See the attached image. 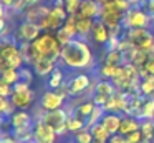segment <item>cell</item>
I'll use <instances>...</instances> for the list:
<instances>
[{
  "label": "cell",
  "instance_id": "cell-1",
  "mask_svg": "<svg viewBox=\"0 0 154 143\" xmlns=\"http://www.w3.org/2000/svg\"><path fill=\"white\" fill-rule=\"evenodd\" d=\"M61 67L68 70H91L96 65V58L91 50V45L88 38L76 37L73 38L68 45L61 48V57H60Z\"/></svg>",
  "mask_w": 154,
  "mask_h": 143
},
{
  "label": "cell",
  "instance_id": "cell-2",
  "mask_svg": "<svg viewBox=\"0 0 154 143\" xmlns=\"http://www.w3.org/2000/svg\"><path fill=\"white\" fill-rule=\"evenodd\" d=\"M61 48L57 35L53 32H42L30 43V62H37L40 58H50L53 62H60ZM30 63V65H32Z\"/></svg>",
  "mask_w": 154,
  "mask_h": 143
},
{
  "label": "cell",
  "instance_id": "cell-3",
  "mask_svg": "<svg viewBox=\"0 0 154 143\" xmlns=\"http://www.w3.org/2000/svg\"><path fill=\"white\" fill-rule=\"evenodd\" d=\"M0 60L4 62L5 68H17L20 70L25 65L23 55L20 52L18 43L14 40V37L0 40Z\"/></svg>",
  "mask_w": 154,
  "mask_h": 143
},
{
  "label": "cell",
  "instance_id": "cell-4",
  "mask_svg": "<svg viewBox=\"0 0 154 143\" xmlns=\"http://www.w3.org/2000/svg\"><path fill=\"white\" fill-rule=\"evenodd\" d=\"M35 96L37 95H35V90L32 88V83L20 80L14 85V93L10 96V102L17 110H30L33 108Z\"/></svg>",
  "mask_w": 154,
  "mask_h": 143
},
{
  "label": "cell",
  "instance_id": "cell-5",
  "mask_svg": "<svg viewBox=\"0 0 154 143\" xmlns=\"http://www.w3.org/2000/svg\"><path fill=\"white\" fill-rule=\"evenodd\" d=\"M94 80L90 73L86 72H78L76 75H73L70 80L66 82L68 90H70V96H81L85 93H90L93 95L94 92Z\"/></svg>",
  "mask_w": 154,
  "mask_h": 143
},
{
  "label": "cell",
  "instance_id": "cell-6",
  "mask_svg": "<svg viewBox=\"0 0 154 143\" xmlns=\"http://www.w3.org/2000/svg\"><path fill=\"white\" fill-rule=\"evenodd\" d=\"M124 37L137 50H143V52L149 53L154 48V33L149 28H129V30H126Z\"/></svg>",
  "mask_w": 154,
  "mask_h": 143
},
{
  "label": "cell",
  "instance_id": "cell-7",
  "mask_svg": "<svg viewBox=\"0 0 154 143\" xmlns=\"http://www.w3.org/2000/svg\"><path fill=\"white\" fill-rule=\"evenodd\" d=\"M68 17V12L65 7H57V5H51L48 15L45 17L43 20L40 22V28L42 32H57L63 27L65 20Z\"/></svg>",
  "mask_w": 154,
  "mask_h": 143
},
{
  "label": "cell",
  "instance_id": "cell-8",
  "mask_svg": "<svg viewBox=\"0 0 154 143\" xmlns=\"http://www.w3.org/2000/svg\"><path fill=\"white\" fill-rule=\"evenodd\" d=\"M152 20L151 17L144 12L141 7H131L126 13H124L123 25L126 30L129 28H149Z\"/></svg>",
  "mask_w": 154,
  "mask_h": 143
},
{
  "label": "cell",
  "instance_id": "cell-9",
  "mask_svg": "<svg viewBox=\"0 0 154 143\" xmlns=\"http://www.w3.org/2000/svg\"><path fill=\"white\" fill-rule=\"evenodd\" d=\"M42 33V28L38 23L28 22V20H22L17 27L14 28V40L20 45V43H32L38 35Z\"/></svg>",
  "mask_w": 154,
  "mask_h": 143
},
{
  "label": "cell",
  "instance_id": "cell-10",
  "mask_svg": "<svg viewBox=\"0 0 154 143\" xmlns=\"http://www.w3.org/2000/svg\"><path fill=\"white\" fill-rule=\"evenodd\" d=\"M68 116H70V112H66V108H60V110H55V112H47L43 116V120H40V122L48 123V125L57 132V135L60 136V138H63L68 133V130H66Z\"/></svg>",
  "mask_w": 154,
  "mask_h": 143
},
{
  "label": "cell",
  "instance_id": "cell-11",
  "mask_svg": "<svg viewBox=\"0 0 154 143\" xmlns=\"http://www.w3.org/2000/svg\"><path fill=\"white\" fill-rule=\"evenodd\" d=\"M65 103H66V98L58 90H50V88L42 93L40 100H38V105L45 112H55V110L65 108Z\"/></svg>",
  "mask_w": 154,
  "mask_h": 143
},
{
  "label": "cell",
  "instance_id": "cell-12",
  "mask_svg": "<svg viewBox=\"0 0 154 143\" xmlns=\"http://www.w3.org/2000/svg\"><path fill=\"white\" fill-rule=\"evenodd\" d=\"M100 20L103 23H106L108 27L119 25V23H123V20H124V12H121V10L116 7V3H114V2L101 3Z\"/></svg>",
  "mask_w": 154,
  "mask_h": 143
},
{
  "label": "cell",
  "instance_id": "cell-13",
  "mask_svg": "<svg viewBox=\"0 0 154 143\" xmlns=\"http://www.w3.org/2000/svg\"><path fill=\"white\" fill-rule=\"evenodd\" d=\"M60 136L45 122H35L33 126V143H58Z\"/></svg>",
  "mask_w": 154,
  "mask_h": 143
},
{
  "label": "cell",
  "instance_id": "cell-14",
  "mask_svg": "<svg viewBox=\"0 0 154 143\" xmlns=\"http://www.w3.org/2000/svg\"><path fill=\"white\" fill-rule=\"evenodd\" d=\"M12 130H32L35 126V118L28 110H15V113L8 118Z\"/></svg>",
  "mask_w": 154,
  "mask_h": 143
},
{
  "label": "cell",
  "instance_id": "cell-15",
  "mask_svg": "<svg viewBox=\"0 0 154 143\" xmlns=\"http://www.w3.org/2000/svg\"><path fill=\"white\" fill-rule=\"evenodd\" d=\"M90 38L96 47H106L108 42H109V38H111L109 27H108L106 23H103L100 18L94 20V25H93V30H91Z\"/></svg>",
  "mask_w": 154,
  "mask_h": 143
},
{
  "label": "cell",
  "instance_id": "cell-16",
  "mask_svg": "<svg viewBox=\"0 0 154 143\" xmlns=\"http://www.w3.org/2000/svg\"><path fill=\"white\" fill-rule=\"evenodd\" d=\"M50 8H51L50 5H40V3H38V5L27 7L25 12H23V20H28V22H33V23H38V25H40V22L48 15Z\"/></svg>",
  "mask_w": 154,
  "mask_h": 143
},
{
  "label": "cell",
  "instance_id": "cell-17",
  "mask_svg": "<svg viewBox=\"0 0 154 143\" xmlns=\"http://www.w3.org/2000/svg\"><path fill=\"white\" fill-rule=\"evenodd\" d=\"M101 13V3L98 0H83L80 10H78L76 15L81 17V18H93L98 20Z\"/></svg>",
  "mask_w": 154,
  "mask_h": 143
},
{
  "label": "cell",
  "instance_id": "cell-18",
  "mask_svg": "<svg viewBox=\"0 0 154 143\" xmlns=\"http://www.w3.org/2000/svg\"><path fill=\"white\" fill-rule=\"evenodd\" d=\"M30 67L37 76H50L51 72L58 67V62H53L50 58H40L37 62H33Z\"/></svg>",
  "mask_w": 154,
  "mask_h": 143
},
{
  "label": "cell",
  "instance_id": "cell-19",
  "mask_svg": "<svg viewBox=\"0 0 154 143\" xmlns=\"http://www.w3.org/2000/svg\"><path fill=\"white\" fill-rule=\"evenodd\" d=\"M121 120H123V115L119 113H111V112H106L101 118V123L106 126V130L114 135V133H119V126H121Z\"/></svg>",
  "mask_w": 154,
  "mask_h": 143
},
{
  "label": "cell",
  "instance_id": "cell-20",
  "mask_svg": "<svg viewBox=\"0 0 154 143\" xmlns=\"http://www.w3.org/2000/svg\"><path fill=\"white\" fill-rule=\"evenodd\" d=\"M141 130V120L136 118V116L131 115H123V120H121V126H119V133L121 135H129L133 132H137Z\"/></svg>",
  "mask_w": 154,
  "mask_h": 143
},
{
  "label": "cell",
  "instance_id": "cell-21",
  "mask_svg": "<svg viewBox=\"0 0 154 143\" xmlns=\"http://www.w3.org/2000/svg\"><path fill=\"white\" fill-rule=\"evenodd\" d=\"M94 108H96V103L90 98V100H83V102H80L78 105H75L73 108H71V113L78 115L83 120H88L91 116V113H93Z\"/></svg>",
  "mask_w": 154,
  "mask_h": 143
},
{
  "label": "cell",
  "instance_id": "cell-22",
  "mask_svg": "<svg viewBox=\"0 0 154 143\" xmlns=\"http://www.w3.org/2000/svg\"><path fill=\"white\" fill-rule=\"evenodd\" d=\"M118 92V88L114 86V83L111 82V80H96V83H94V92L93 93H98V95H103V96H108V98H111V96H114Z\"/></svg>",
  "mask_w": 154,
  "mask_h": 143
},
{
  "label": "cell",
  "instance_id": "cell-23",
  "mask_svg": "<svg viewBox=\"0 0 154 143\" xmlns=\"http://www.w3.org/2000/svg\"><path fill=\"white\" fill-rule=\"evenodd\" d=\"M66 83V75H65V70L61 67H57V68L51 72V75L48 76V88L50 90H58L60 86H63Z\"/></svg>",
  "mask_w": 154,
  "mask_h": 143
},
{
  "label": "cell",
  "instance_id": "cell-24",
  "mask_svg": "<svg viewBox=\"0 0 154 143\" xmlns=\"http://www.w3.org/2000/svg\"><path fill=\"white\" fill-rule=\"evenodd\" d=\"M121 67L123 65H109V63L101 62L100 68H98V75L104 80H114L118 76V73H119Z\"/></svg>",
  "mask_w": 154,
  "mask_h": 143
},
{
  "label": "cell",
  "instance_id": "cell-25",
  "mask_svg": "<svg viewBox=\"0 0 154 143\" xmlns=\"http://www.w3.org/2000/svg\"><path fill=\"white\" fill-rule=\"evenodd\" d=\"M78 17V15H76ZM94 20L93 18H81L78 17L76 18V28H78V37L81 38H88L91 35V30H93Z\"/></svg>",
  "mask_w": 154,
  "mask_h": 143
},
{
  "label": "cell",
  "instance_id": "cell-26",
  "mask_svg": "<svg viewBox=\"0 0 154 143\" xmlns=\"http://www.w3.org/2000/svg\"><path fill=\"white\" fill-rule=\"evenodd\" d=\"M83 128H86V120L80 118V116L75 115V113H70V116H68V122H66V130H68V133L75 135V133L81 132Z\"/></svg>",
  "mask_w": 154,
  "mask_h": 143
},
{
  "label": "cell",
  "instance_id": "cell-27",
  "mask_svg": "<svg viewBox=\"0 0 154 143\" xmlns=\"http://www.w3.org/2000/svg\"><path fill=\"white\" fill-rule=\"evenodd\" d=\"M141 133L144 143H154V120H141Z\"/></svg>",
  "mask_w": 154,
  "mask_h": 143
},
{
  "label": "cell",
  "instance_id": "cell-28",
  "mask_svg": "<svg viewBox=\"0 0 154 143\" xmlns=\"http://www.w3.org/2000/svg\"><path fill=\"white\" fill-rule=\"evenodd\" d=\"M137 118L139 120H152L154 118V96H147V98H144L143 108H141Z\"/></svg>",
  "mask_w": 154,
  "mask_h": 143
},
{
  "label": "cell",
  "instance_id": "cell-29",
  "mask_svg": "<svg viewBox=\"0 0 154 143\" xmlns=\"http://www.w3.org/2000/svg\"><path fill=\"white\" fill-rule=\"evenodd\" d=\"M91 135H93L94 141H108V140L111 138V133L106 130V126L103 125V123H96V125L91 126Z\"/></svg>",
  "mask_w": 154,
  "mask_h": 143
},
{
  "label": "cell",
  "instance_id": "cell-30",
  "mask_svg": "<svg viewBox=\"0 0 154 143\" xmlns=\"http://www.w3.org/2000/svg\"><path fill=\"white\" fill-rule=\"evenodd\" d=\"M103 62L109 65H124V53L121 50H106Z\"/></svg>",
  "mask_w": 154,
  "mask_h": 143
},
{
  "label": "cell",
  "instance_id": "cell-31",
  "mask_svg": "<svg viewBox=\"0 0 154 143\" xmlns=\"http://www.w3.org/2000/svg\"><path fill=\"white\" fill-rule=\"evenodd\" d=\"M139 93L143 96H154V75H147L141 80Z\"/></svg>",
  "mask_w": 154,
  "mask_h": 143
},
{
  "label": "cell",
  "instance_id": "cell-32",
  "mask_svg": "<svg viewBox=\"0 0 154 143\" xmlns=\"http://www.w3.org/2000/svg\"><path fill=\"white\" fill-rule=\"evenodd\" d=\"M0 78L4 80V82H7L8 85L14 86L15 83L20 82V70H17V68H5L4 72L0 73Z\"/></svg>",
  "mask_w": 154,
  "mask_h": 143
},
{
  "label": "cell",
  "instance_id": "cell-33",
  "mask_svg": "<svg viewBox=\"0 0 154 143\" xmlns=\"http://www.w3.org/2000/svg\"><path fill=\"white\" fill-rule=\"evenodd\" d=\"M76 18H78L76 15H68V17H66V20H65V23H63V27H61V28H63L65 32H66L68 35L71 37V38H76V37H78Z\"/></svg>",
  "mask_w": 154,
  "mask_h": 143
},
{
  "label": "cell",
  "instance_id": "cell-34",
  "mask_svg": "<svg viewBox=\"0 0 154 143\" xmlns=\"http://www.w3.org/2000/svg\"><path fill=\"white\" fill-rule=\"evenodd\" d=\"M93 141H94V138H93L91 130L88 128V126L73 135V143H93Z\"/></svg>",
  "mask_w": 154,
  "mask_h": 143
},
{
  "label": "cell",
  "instance_id": "cell-35",
  "mask_svg": "<svg viewBox=\"0 0 154 143\" xmlns=\"http://www.w3.org/2000/svg\"><path fill=\"white\" fill-rule=\"evenodd\" d=\"M106 113V110L103 108V106H98L96 105V108L93 110V113H91V116L86 120V126L88 128H91L93 125H96V123H100L101 122V118H103V115Z\"/></svg>",
  "mask_w": 154,
  "mask_h": 143
},
{
  "label": "cell",
  "instance_id": "cell-36",
  "mask_svg": "<svg viewBox=\"0 0 154 143\" xmlns=\"http://www.w3.org/2000/svg\"><path fill=\"white\" fill-rule=\"evenodd\" d=\"M81 3H83V0H65V8H66L68 15H76Z\"/></svg>",
  "mask_w": 154,
  "mask_h": 143
},
{
  "label": "cell",
  "instance_id": "cell-37",
  "mask_svg": "<svg viewBox=\"0 0 154 143\" xmlns=\"http://www.w3.org/2000/svg\"><path fill=\"white\" fill-rule=\"evenodd\" d=\"M139 75H141V78H144V76H147V75H154V58H149L146 62V65L141 67Z\"/></svg>",
  "mask_w": 154,
  "mask_h": 143
},
{
  "label": "cell",
  "instance_id": "cell-38",
  "mask_svg": "<svg viewBox=\"0 0 154 143\" xmlns=\"http://www.w3.org/2000/svg\"><path fill=\"white\" fill-rule=\"evenodd\" d=\"M12 93H14V86L8 85L7 82L0 78V96H4V98H10Z\"/></svg>",
  "mask_w": 154,
  "mask_h": 143
},
{
  "label": "cell",
  "instance_id": "cell-39",
  "mask_svg": "<svg viewBox=\"0 0 154 143\" xmlns=\"http://www.w3.org/2000/svg\"><path fill=\"white\" fill-rule=\"evenodd\" d=\"M20 80L22 82H27V83L33 82V72L28 68V65H23L20 68Z\"/></svg>",
  "mask_w": 154,
  "mask_h": 143
},
{
  "label": "cell",
  "instance_id": "cell-40",
  "mask_svg": "<svg viewBox=\"0 0 154 143\" xmlns=\"http://www.w3.org/2000/svg\"><path fill=\"white\" fill-rule=\"evenodd\" d=\"M55 35H57V38H58V42H60V45L61 47H65V45H68V43L71 42V37L68 35L66 32H65L63 28H60V30H57V32H55Z\"/></svg>",
  "mask_w": 154,
  "mask_h": 143
},
{
  "label": "cell",
  "instance_id": "cell-41",
  "mask_svg": "<svg viewBox=\"0 0 154 143\" xmlns=\"http://www.w3.org/2000/svg\"><path fill=\"white\" fill-rule=\"evenodd\" d=\"M126 141H128V143H144V141H143V133H141V130H137V132H133V133H129V135H126Z\"/></svg>",
  "mask_w": 154,
  "mask_h": 143
},
{
  "label": "cell",
  "instance_id": "cell-42",
  "mask_svg": "<svg viewBox=\"0 0 154 143\" xmlns=\"http://www.w3.org/2000/svg\"><path fill=\"white\" fill-rule=\"evenodd\" d=\"M139 7H141V8H143L149 17H154V0H143V3H141Z\"/></svg>",
  "mask_w": 154,
  "mask_h": 143
},
{
  "label": "cell",
  "instance_id": "cell-43",
  "mask_svg": "<svg viewBox=\"0 0 154 143\" xmlns=\"http://www.w3.org/2000/svg\"><path fill=\"white\" fill-rule=\"evenodd\" d=\"M113 2L116 3V7L121 10V12H124V13H126L128 10H129L131 7H133V3H131L129 0H113Z\"/></svg>",
  "mask_w": 154,
  "mask_h": 143
},
{
  "label": "cell",
  "instance_id": "cell-44",
  "mask_svg": "<svg viewBox=\"0 0 154 143\" xmlns=\"http://www.w3.org/2000/svg\"><path fill=\"white\" fill-rule=\"evenodd\" d=\"M25 8H27V3H25V0H15V2H14V7H12V10H14L15 13H23Z\"/></svg>",
  "mask_w": 154,
  "mask_h": 143
},
{
  "label": "cell",
  "instance_id": "cell-45",
  "mask_svg": "<svg viewBox=\"0 0 154 143\" xmlns=\"http://www.w3.org/2000/svg\"><path fill=\"white\" fill-rule=\"evenodd\" d=\"M0 143H20L12 133H0Z\"/></svg>",
  "mask_w": 154,
  "mask_h": 143
},
{
  "label": "cell",
  "instance_id": "cell-46",
  "mask_svg": "<svg viewBox=\"0 0 154 143\" xmlns=\"http://www.w3.org/2000/svg\"><path fill=\"white\" fill-rule=\"evenodd\" d=\"M108 143H128L126 141V136L121 135V133H114V135H111V138L108 140Z\"/></svg>",
  "mask_w": 154,
  "mask_h": 143
},
{
  "label": "cell",
  "instance_id": "cell-47",
  "mask_svg": "<svg viewBox=\"0 0 154 143\" xmlns=\"http://www.w3.org/2000/svg\"><path fill=\"white\" fill-rule=\"evenodd\" d=\"M0 2H2V5H4L7 10H12V7H14V2H15V0H0Z\"/></svg>",
  "mask_w": 154,
  "mask_h": 143
},
{
  "label": "cell",
  "instance_id": "cell-48",
  "mask_svg": "<svg viewBox=\"0 0 154 143\" xmlns=\"http://www.w3.org/2000/svg\"><path fill=\"white\" fill-rule=\"evenodd\" d=\"M7 17V8H5L4 5H2V2H0V18H5Z\"/></svg>",
  "mask_w": 154,
  "mask_h": 143
},
{
  "label": "cell",
  "instance_id": "cell-49",
  "mask_svg": "<svg viewBox=\"0 0 154 143\" xmlns=\"http://www.w3.org/2000/svg\"><path fill=\"white\" fill-rule=\"evenodd\" d=\"M42 0H25V3H27V7H32V5H38Z\"/></svg>",
  "mask_w": 154,
  "mask_h": 143
},
{
  "label": "cell",
  "instance_id": "cell-50",
  "mask_svg": "<svg viewBox=\"0 0 154 143\" xmlns=\"http://www.w3.org/2000/svg\"><path fill=\"white\" fill-rule=\"evenodd\" d=\"M93 143H108V141H93Z\"/></svg>",
  "mask_w": 154,
  "mask_h": 143
},
{
  "label": "cell",
  "instance_id": "cell-51",
  "mask_svg": "<svg viewBox=\"0 0 154 143\" xmlns=\"http://www.w3.org/2000/svg\"><path fill=\"white\" fill-rule=\"evenodd\" d=\"M152 120H154V118H152Z\"/></svg>",
  "mask_w": 154,
  "mask_h": 143
}]
</instances>
